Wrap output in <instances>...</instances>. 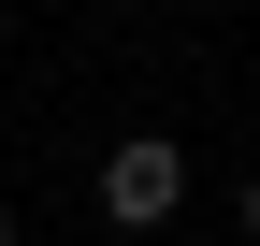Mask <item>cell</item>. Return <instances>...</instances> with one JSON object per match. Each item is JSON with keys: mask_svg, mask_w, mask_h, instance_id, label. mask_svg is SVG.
Returning <instances> with one entry per match:
<instances>
[{"mask_svg": "<svg viewBox=\"0 0 260 246\" xmlns=\"http://www.w3.org/2000/svg\"><path fill=\"white\" fill-rule=\"evenodd\" d=\"M174 203H188V145L174 131H130L116 160H102V218L116 232H174Z\"/></svg>", "mask_w": 260, "mask_h": 246, "instance_id": "1", "label": "cell"}, {"mask_svg": "<svg viewBox=\"0 0 260 246\" xmlns=\"http://www.w3.org/2000/svg\"><path fill=\"white\" fill-rule=\"evenodd\" d=\"M246 232H260V174H246Z\"/></svg>", "mask_w": 260, "mask_h": 246, "instance_id": "2", "label": "cell"}, {"mask_svg": "<svg viewBox=\"0 0 260 246\" xmlns=\"http://www.w3.org/2000/svg\"><path fill=\"white\" fill-rule=\"evenodd\" d=\"M0 246H15V203H0Z\"/></svg>", "mask_w": 260, "mask_h": 246, "instance_id": "3", "label": "cell"}]
</instances>
